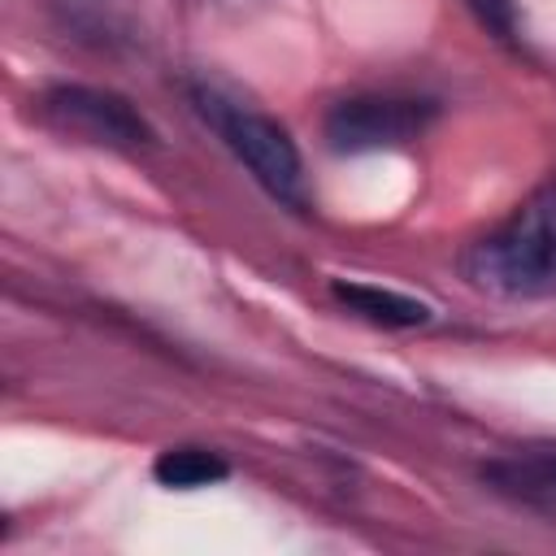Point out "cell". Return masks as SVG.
<instances>
[{"label": "cell", "mask_w": 556, "mask_h": 556, "mask_svg": "<svg viewBox=\"0 0 556 556\" xmlns=\"http://www.w3.org/2000/svg\"><path fill=\"white\" fill-rule=\"evenodd\" d=\"M469 287L534 300L556 291V174L495 230L469 243L460 256Z\"/></svg>", "instance_id": "obj_1"}, {"label": "cell", "mask_w": 556, "mask_h": 556, "mask_svg": "<svg viewBox=\"0 0 556 556\" xmlns=\"http://www.w3.org/2000/svg\"><path fill=\"white\" fill-rule=\"evenodd\" d=\"M191 109L200 113V122L226 143V152L252 174V182L278 200L282 208L308 213V182H304V161L295 139L287 135V126H278L269 113L226 96L213 83H191L187 87Z\"/></svg>", "instance_id": "obj_2"}, {"label": "cell", "mask_w": 556, "mask_h": 556, "mask_svg": "<svg viewBox=\"0 0 556 556\" xmlns=\"http://www.w3.org/2000/svg\"><path fill=\"white\" fill-rule=\"evenodd\" d=\"M434 113L439 109L417 96H343L326 109L321 135L330 152H343V156L387 152V148H408L413 139H421Z\"/></svg>", "instance_id": "obj_3"}, {"label": "cell", "mask_w": 556, "mask_h": 556, "mask_svg": "<svg viewBox=\"0 0 556 556\" xmlns=\"http://www.w3.org/2000/svg\"><path fill=\"white\" fill-rule=\"evenodd\" d=\"M48 126L78 135L87 143L100 148H122V152H139V148H156V130L152 122L117 91L104 87H87V83H56L43 91L39 100Z\"/></svg>", "instance_id": "obj_4"}, {"label": "cell", "mask_w": 556, "mask_h": 556, "mask_svg": "<svg viewBox=\"0 0 556 556\" xmlns=\"http://www.w3.org/2000/svg\"><path fill=\"white\" fill-rule=\"evenodd\" d=\"M478 478L508 504L556 517V447H517L482 460Z\"/></svg>", "instance_id": "obj_5"}, {"label": "cell", "mask_w": 556, "mask_h": 556, "mask_svg": "<svg viewBox=\"0 0 556 556\" xmlns=\"http://www.w3.org/2000/svg\"><path fill=\"white\" fill-rule=\"evenodd\" d=\"M330 295H334L348 313H356V317H365V321H374V326H387V330H413V326H426V321H430V304H426V300H413V295L391 291V287L334 278V282H330Z\"/></svg>", "instance_id": "obj_6"}, {"label": "cell", "mask_w": 556, "mask_h": 556, "mask_svg": "<svg viewBox=\"0 0 556 556\" xmlns=\"http://www.w3.org/2000/svg\"><path fill=\"white\" fill-rule=\"evenodd\" d=\"M152 478L169 491H200V486H213V482H226L230 478V465L222 452L213 447H200V443H174L165 452H156L152 460Z\"/></svg>", "instance_id": "obj_7"}]
</instances>
